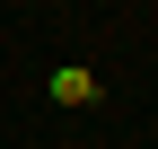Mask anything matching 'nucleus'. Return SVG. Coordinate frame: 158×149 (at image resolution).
<instances>
[{
	"label": "nucleus",
	"instance_id": "f257e3e1",
	"mask_svg": "<svg viewBox=\"0 0 158 149\" xmlns=\"http://www.w3.org/2000/svg\"><path fill=\"white\" fill-rule=\"evenodd\" d=\"M53 97H62V105H97V79H88V70H53Z\"/></svg>",
	"mask_w": 158,
	"mask_h": 149
}]
</instances>
